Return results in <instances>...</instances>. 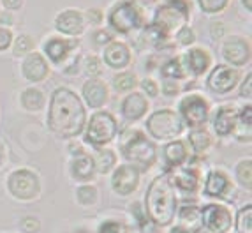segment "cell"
Returning a JSON list of instances; mask_svg holds the SVG:
<instances>
[{
  "instance_id": "54",
  "label": "cell",
  "mask_w": 252,
  "mask_h": 233,
  "mask_svg": "<svg viewBox=\"0 0 252 233\" xmlns=\"http://www.w3.org/2000/svg\"><path fill=\"white\" fill-rule=\"evenodd\" d=\"M0 163H2V150H0Z\"/></svg>"
},
{
  "instance_id": "17",
  "label": "cell",
  "mask_w": 252,
  "mask_h": 233,
  "mask_svg": "<svg viewBox=\"0 0 252 233\" xmlns=\"http://www.w3.org/2000/svg\"><path fill=\"white\" fill-rule=\"evenodd\" d=\"M21 74L27 81L30 83H41L48 78L50 74V64L44 59L42 53L39 51H32L29 55L23 57L21 62Z\"/></svg>"
},
{
  "instance_id": "43",
  "label": "cell",
  "mask_w": 252,
  "mask_h": 233,
  "mask_svg": "<svg viewBox=\"0 0 252 233\" xmlns=\"http://www.w3.org/2000/svg\"><path fill=\"white\" fill-rule=\"evenodd\" d=\"M141 89H143V96L145 98H157L159 96V85H157L156 80H152V78H145L141 81Z\"/></svg>"
},
{
  "instance_id": "10",
  "label": "cell",
  "mask_w": 252,
  "mask_h": 233,
  "mask_svg": "<svg viewBox=\"0 0 252 233\" xmlns=\"http://www.w3.org/2000/svg\"><path fill=\"white\" fill-rule=\"evenodd\" d=\"M220 55L224 62L231 67H244L251 60V41L242 35H229L222 42Z\"/></svg>"
},
{
  "instance_id": "7",
  "label": "cell",
  "mask_w": 252,
  "mask_h": 233,
  "mask_svg": "<svg viewBox=\"0 0 252 233\" xmlns=\"http://www.w3.org/2000/svg\"><path fill=\"white\" fill-rule=\"evenodd\" d=\"M184 122L180 120L177 111L168 110H157L147 119V131L154 140L159 141H171L177 140L184 131Z\"/></svg>"
},
{
  "instance_id": "48",
  "label": "cell",
  "mask_w": 252,
  "mask_h": 233,
  "mask_svg": "<svg viewBox=\"0 0 252 233\" xmlns=\"http://www.w3.org/2000/svg\"><path fill=\"white\" fill-rule=\"evenodd\" d=\"M210 34L215 41L220 39V37H224V35H226V25L220 23V21H214V23L210 25Z\"/></svg>"
},
{
  "instance_id": "56",
  "label": "cell",
  "mask_w": 252,
  "mask_h": 233,
  "mask_svg": "<svg viewBox=\"0 0 252 233\" xmlns=\"http://www.w3.org/2000/svg\"><path fill=\"white\" fill-rule=\"evenodd\" d=\"M0 13H2V7H0Z\"/></svg>"
},
{
  "instance_id": "33",
  "label": "cell",
  "mask_w": 252,
  "mask_h": 233,
  "mask_svg": "<svg viewBox=\"0 0 252 233\" xmlns=\"http://www.w3.org/2000/svg\"><path fill=\"white\" fill-rule=\"evenodd\" d=\"M34 39L30 37L29 34H20L13 39V55L14 57H25L29 53L34 51Z\"/></svg>"
},
{
  "instance_id": "55",
  "label": "cell",
  "mask_w": 252,
  "mask_h": 233,
  "mask_svg": "<svg viewBox=\"0 0 252 233\" xmlns=\"http://www.w3.org/2000/svg\"><path fill=\"white\" fill-rule=\"evenodd\" d=\"M78 233H87V232H78Z\"/></svg>"
},
{
  "instance_id": "2",
  "label": "cell",
  "mask_w": 252,
  "mask_h": 233,
  "mask_svg": "<svg viewBox=\"0 0 252 233\" xmlns=\"http://www.w3.org/2000/svg\"><path fill=\"white\" fill-rule=\"evenodd\" d=\"M177 187L171 175H159L150 182L145 196L147 212L156 225L168 226L177 212Z\"/></svg>"
},
{
  "instance_id": "4",
  "label": "cell",
  "mask_w": 252,
  "mask_h": 233,
  "mask_svg": "<svg viewBox=\"0 0 252 233\" xmlns=\"http://www.w3.org/2000/svg\"><path fill=\"white\" fill-rule=\"evenodd\" d=\"M104 18L111 34L129 35L145 27L141 5H138L132 0H115L113 4L109 5Z\"/></svg>"
},
{
  "instance_id": "12",
  "label": "cell",
  "mask_w": 252,
  "mask_h": 233,
  "mask_svg": "<svg viewBox=\"0 0 252 233\" xmlns=\"http://www.w3.org/2000/svg\"><path fill=\"white\" fill-rule=\"evenodd\" d=\"M55 30L62 34L63 37H78L85 32V27H87V21L83 18V11L74 7L63 9L60 11L53 21Z\"/></svg>"
},
{
  "instance_id": "42",
  "label": "cell",
  "mask_w": 252,
  "mask_h": 233,
  "mask_svg": "<svg viewBox=\"0 0 252 233\" xmlns=\"http://www.w3.org/2000/svg\"><path fill=\"white\" fill-rule=\"evenodd\" d=\"M13 39H14L13 30L9 29V27L0 25V51L9 50V48H11V44H13Z\"/></svg>"
},
{
  "instance_id": "26",
  "label": "cell",
  "mask_w": 252,
  "mask_h": 233,
  "mask_svg": "<svg viewBox=\"0 0 252 233\" xmlns=\"http://www.w3.org/2000/svg\"><path fill=\"white\" fill-rule=\"evenodd\" d=\"M20 102L27 111H41L42 108H44L46 98H44L42 90L37 89V87H27V89L21 92Z\"/></svg>"
},
{
  "instance_id": "24",
  "label": "cell",
  "mask_w": 252,
  "mask_h": 233,
  "mask_svg": "<svg viewBox=\"0 0 252 233\" xmlns=\"http://www.w3.org/2000/svg\"><path fill=\"white\" fill-rule=\"evenodd\" d=\"M162 157L169 166H182L185 161H187V157H189L187 145H185L182 140L168 141L162 150Z\"/></svg>"
},
{
  "instance_id": "13",
  "label": "cell",
  "mask_w": 252,
  "mask_h": 233,
  "mask_svg": "<svg viewBox=\"0 0 252 233\" xmlns=\"http://www.w3.org/2000/svg\"><path fill=\"white\" fill-rule=\"evenodd\" d=\"M240 81V72L238 69L227 66V64H220L215 66L210 71L208 78H206V85L208 89L215 94H229Z\"/></svg>"
},
{
  "instance_id": "21",
  "label": "cell",
  "mask_w": 252,
  "mask_h": 233,
  "mask_svg": "<svg viewBox=\"0 0 252 233\" xmlns=\"http://www.w3.org/2000/svg\"><path fill=\"white\" fill-rule=\"evenodd\" d=\"M148 108H150V102L145 98L141 92H129L124 98L122 104H120V113L126 120L129 122H136V120H141L147 115Z\"/></svg>"
},
{
  "instance_id": "27",
  "label": "cell",
  "mask_w": 252,
  "mask_h": 233,
  "mask_svg": "<svg viewBox=\"0 0 252 233\" xmlns=\"http://www.w3.org/2000/svg\"><path fill=\"white\" fill-rule=\"evenodd\" d=\"M159 72L166 81H180L187 78L180 57H171V59H168L164 64H160Z\"/></svg>"
},
{
  "instance_id": "45",
  "label": "cell",
  "mask_w": 252,
  "mask_h": 233,
  "mask_svg": "<svg viewBox=\"0 0 252 233\" xmlns=\"http://www.w3.org/2000/svg\"><path fill=\"white\" fill-rule=\"evenodd\" d=\"M164 96H168V98H173V96H178L180 92V87H178L177 81H162V87H160Z\"/></svg>"
},
{
  "instance_id": "51",
  "label": "cell",
  "mask_w": 252,
  "mask_h": 233,
  "mask_svg": "<svg viewBox=\"0 0 252 233\" xmlns=\"http://www.w3.org/2000/svg\"><path fill=\"white\" fill-rule=\"evenodd\" d=\"M242 2V7L247 11L249 14H251V11H252V0H240Z\"/></svg>"
},
{
  "instance_id": "9",
  "label": "cell",
  "mask_w": 252,
  "mask_h": 233,
  "mask_svg": "<svg viewBox=\"0 0 252 233\" xmlns=\"http://www.w3.org/2000/svg\"><path fill=\"white\" fill-rule=\"evenodd\" d=\"M7 189L18 200H34L41 191V182L35 171L29 168H18L9 175Z\"/></svg>"
},
{
  "instance_id": "34",
  "label": "cell",
  "mask_w": 252,
  "mask_h": 233,
  "mask_svg": "<svg viewBox=\"0 0 252 233\" xmlns=\"http://www.w3.org/2000/svg\"><path fill=\"white\" fill-rule=\"evenodd\" d=\"M143 29H145V39H147L150 44H154V46H162L164 42L169 41V35L166 34L164 30H160L159 27L154 25V23H148Z\"/></svg>"
},
{
  "instance_id": "29",
  "label": "cell",
  "mask_w": 252,
  "mask_h": 233,
  "mask_svg": "<svg viewBox=\"0 0 252 233\" xmlns=\"http://www.w3.org/2000/svg\"><path fill=\"white\" fill-rule=\"evenodd\" d=\"M212 134L206 131L205 127H196L189 133V145L192 147V150L196 154L206 152L212 147Z\"/></svg>"
},
{
  "instance_id": "22",
  "label": "cell",
  "mask_w": 252,
  "mask_h": 233,
  "mask_svg": "<svg viewBox=\"0 0 252 233\" xmlns=\"http://www.w3.org/2000/svg\"><path fill=\"white\" fill-rule=\"evenodd\" d=\"M97 169L95 163H94V157L90 154L83 152L78 154V156L72 157L71 161V177L78 182H89L95 177Z\"/></svg>"
},
{
  "instance_id": "8",
  "label": "cell",
  "mask_w": 252,
  "mask_h": 233,
  "mask_svg": "<svg viewBox=\"0 0 252 233\" xmlns=\"http://www.w3.org/2000/svg\"><path fill=\"white\" fill-rule=\"evenodd\" d=\"M178 117L184 122V126L196 129L203 127L210 117V102L206 101L199 94H187L180 102H178Z\"/></svg>"
},
{
  "instance_id": "35",
  "label": "cell",
  "mask_w": 252,
  "mask_h": 233,
  "mask_svg": "<svg viewBox=\"0 0 252 233\" xmlns=\"http://www.w3.org/2000/svg\"><path fill=\"white\" fill-rule=\"evenodd\" d=\"M235 173H236V178H238V182L242 184L244 187H247V189H251V186H252V165H251V159H242V161L236 165Z\"/></svg>"
},
{
  "instance_id": "32",
  "label": "cell",
  "mask_w": 252,
  "mask_h": 233,
  "mask_svg": "<svg viewBox=\"0 0 252 233\" xmlns=\"http://www.w3.org/2000/svg\"><path fill=\"white\" fill-rule=\"evenodd\" d=\"M231 0H196V5L203 14L208 16H215V14L224 13L227 9Z\"/></svg>"
},
{
  "instance_id": "39",
  "label": "cell",
  "mask_w": 252,
  "mask_h": 233,
  "mask_svg": "<svg viewBox=\"0 0 252 233\" xmlns=\"http://www.w3.org/2000/svg\"><path fill=\"white\" fill-rule=\"evenodd\" d=\"M76 196L81 205H94L97 201V189L94 186H81L76 191Z\"/></svg>"
},
{
  "instance_id": "1",
  "label": "cell",
  "mask_w": 252,
  "mask_h": 233,
  "mask_svg": "<svg viewBox=\"0 0 252 233\" xmlns=\"http://www.w3.org/2000/svg\"><path fill=\"white\" fill-rule=\"evenodd\" d=\"M48 127L63 140L78 138L87 126V108L78 94L69 87H57L48 106Z\"/></svg>"
},
{
  "instance_id": "23",
  "label": "cell",
  "mask_w": 252,
  "mask_h": 233,
  "mask_svg": "<svg viewBox=\"0 0 252 233\" xmlns=\"http://www.w3.org/2000/svg\"><path fill=\"white\" fill-rule=\"evenodd\" d=\"M231 189V182L224 171L220 169H214L208 173L205 182V195L208 196H222L226 195L227 191Z\"/></svg>"
},
{
  "instance_id": "49",
  "label": "cell",
  "mask_w": 252,
  "mask_h": 233,
  "mask_svg": "<svg viewBox=\"0 0 252 233\" xmlns=\"http://www.w3.org/2000/svg\"><path fill=\"white\" fill-rule=\"evenodd\" d=\"M25 5V0H0V7L5 11H20Z\"/></svg>"
},
{
  "instance_id": "50",
  "label": "cell",
  "mask_w": 252,
  "mask_h": 233,
  "mask_svg": "<svg viewBox=\"0 0 252 233\" xmlns=\"http://www.w3.org/2000/svg\"><path fill=\"white\" fill-rule=\"evenodd\" d=\"M240 96H242L244 99H251V96H252V76H251V72L245 76V81L242 83V87H240Z\"/></svg>"
},
{
  "instance_id": "3",
  "label": "cell",
  "mask_w": 252,
  "mask_h": 233,
  "mask_svg": "<svg viewBox=\"0 0 252 233\" xmlns=\"http://www.w3.org/2000/svg\"><path fill=\"white\" fill-rule=\"evenodd\" d=\"M120 152L129 165L138 169H150L157 161V147L139 129L127 131L120 140Z\"/></svg>"
},
{
  "instance_id": "36",
  "label": "cell",
  "mask_w": 252,
  "mask_h": 233,
  "mask_svg": "<svg viewBox=\"0 0 252 233\" xmlns=\"http://www.w3.org/2000/svg\"><path fill=\"white\" fill-rule=\"evenodd\" d=\"M175 41L184 48H190L196 42V32H194L192 27L187 23V25L180 27V29L175 32Z\"/></svg>"
},
{
  "instance_id": "44",
  "label": "cell",
  "mask_w": 252,
  "mask_h": 233,
  "mask_svg": "<svg viewBox=\"0 0 252 233\" xmlns=\"http://www.w3.org/2000/svg\"><path fill=\"white\" fill-rule=\"evenodd\" d=\"M180 219L185 221V223H192V221L199 219V208H196V207H185L184 210L180 212Z\"/></svg>"
},
{
  "instance_id": "37",
  "label": "cell",
  "mask_w": 252,
  "mask_h": 233,
  "mask_svg": "<svg viewBox=\"0 0 252 233\" xmlns=\"http://www.w3.org/2000/svg\"><path fill=\"white\" fill-rule=\"evenodd\" d=\"M236 228H238L240 233H252V208L249 205L238 212Z\"/></svg>"
},
{
  "instance_id": "40",
  "label": "cell",
  "mask_w": 252,
  "mask_h": 233,
  "mask_svg": "<svg viewBox=\"0 0 252 233\" xmlns=\"http://www.w3.org/2000/svg\"><path fill=\"white\" fill-rule=\"evenodd\" d=\"M83 18L92 27H101L102 21H104V13H102L101 7H89L83 11Z\"/></svg>"
},
{
  "instance_id": "41",
  "label": "cell",
  "mask_w": 252,
  "mask_h": 233,
  "mask_svg": "<svg viewBox=\"0 0 252 233\" xmlns=\"http://www.w3.org/2000/svg\"><path fill=\"white\" fill-rule=\"evenodd\" d=\"M92 41L95 46L99 48H104L106 44H109V42L113 41V34L109 32V30H104V29H97L95 32L92 34Z\"/></svg>"
},
{
  "instance_id": "20",
  "label": "cell",
  "mask_w": 252,
  "mask_h": 233,
  "mask_svg": "<svg viewBox=\"0 0 252 233\" xmlns=\"http://www.w3.org/2000/svg\"><path fill=\"white\" fill-rule=\"evenodd\" d=\"M238 108L235 104H222L219 106V110L215 111L214 120H212V127L217 136L226 138V136L235 133L236 122H238Z\"/></svg>"
},
{
  "instance_id": "15",
  "label": "cell",
  "mask_w": 252,
  "mask_h": 233,
  "mask_svg": "<svg viewBox=\"0 0 252 233\" xmlns=\"http://www.w3.org/2000/svg\"><path fill=\"white\" fill-rule=\"evenodd\" d=\"M139 186V169L136 166L124 163L118 168H115L113 177H111V187L115 193L120 196L132 195Z\"/></svg>"
},
{
  "instance_id": "19",
  "label": "cell",
  "mask_w": 252,
  "mask_h": 233,
  "mask_svg": "<svg viewBox=\"0 0 252 233\" xmlns=\"http://www.w3.org/2000/svg\"><path fill=\"white\" fill-rule=\"evenodd\" d=\"M102 64H106L108 67L117 69V71H124L129 67L130 64V50L126 42L122 41H111L102 48Z\"/></svg>"
},
{
  "instance_id": "11",
  "label": "cell",
  "mask_w": 252,
  "mask_h": 233,
  "mask_svg": "<svg viewBox=\"0 0 252 233\" xmlns=\"http://www.w3.org/2000/svg\"><path fill=\"white\" fill-rule=\"evenodd\" d=\"M199 216H201L203 225L208 233H227L231 230V212L224 205L208 203L205 208L199 210Z\"/></svg>"
},
{
  "instance_id": "52",
  "label": "cell",
  "mask_w": 252,
  "mask_h": 233,
  "mask_svg": "<svg viewBox=\"0 0 252 233\" xmlns=\"http://www.w3.org/2000/svg\"><path fill=\"white\" fill-rule=\"evenodd\" d=\"M132 2H136V4H145V2H152V0H132Z\"/></svg>"
},
{
  "instance_id": "25",
  "label": "cell",
  "mask_w": 252,
  "mask_h": 233,
  "mask_svg": "<svg viewBox=\"0 0 252 233\" xmlns=\"http://www.w3.org/2000/svg\"><path fill=\"white\" fill-rule=\"evenodd\" d=\"M173 178V184L175 187L184 193H194V191L198 189L199 186V177H198V171L192 168H184L180 169L178 173L171 175Z\"/></svg>"
},
{
  "instance_id": "6",
  "label": "cell",
  "mask_w": 252,
  "mask_h": 233,
  "mask_svg": "<svg viewBox=\"0 0 252 233\" xmlns=\"http://www.w3.org/2000/svg\"><path fill=\"white\" fill-rule=\"evenodd\" d=\"M118 122L109 111H95L85 126V141L94 148H102L115 140Z\"/></svg>"
},
{
  "instance_id": "38",
  "label": "cell",
  "mask_w": 252,
  "mask_h": 233,
  "mask_svg": "<svg viewBox=\"0 0 252 233\" xmlns=\"http://www.w3.org/2000/svg\"><path fill=\"white\" fill-rule=\"evenodd\" d=\"M85 72L90 78H101L102 74V60L97 55H89L85 59Z\"/></svg>"
},
{
  "instance_id": "16",
  "label": "cell",
  "mask_w": 252,
  "mask_h": 233,
  "mask_svg": "<svg viewBox=\"0 0 252 233\" xmlns=\"http://www.w3.org/2000/svg\"><path fill=\"white\" fill-rule=\"evenodd\" d=\"M180 60L185 69V74H187V76H194V78L203 76L212 66V55L205 48H199V46H190L189 50L180 57Z\"/></svg>"
},
{
  "instance_id": "30",
  "label": "cell",
  "mask_w": 252,
  "mask_h": 233,
  "mask_svg": "<svg viewBox=\"0 0 252 233\" xmlns=\"http://www.w3.org/2000/svg\"><path fill=\"white\" fill-rule=\"evenodd\" d=\"M92 157L94 163H95V169L102 175L109 173L115 168V165H117V154L111 148H97L95 156Z\"/></svg>"
},
{
  "instance_id": "46",
  "label": "cell",
  "mask_w": 252,
  "mask_h": 233,
  "mask_svg": "<svg viewBox=\"0 0 252 233\" xmlns=\"http://www.w3.org/2000/svg\"><path fill=\"white\" fill-rule=\"evenodd\" d=\"M99 233H126V228L120 223H115V221H108L101 226Z\"/></svg>"
},
{
  "instance_id": "53",
  "label": "cell",
  "mask_w": 252,
  "mask_h": 233,
  "mask_svg": "<svg viewBox=\"0 0 252 233\" xmlns=\"http://www.w3.org/2000/svg\"><path fill=\"white\" fill-rule=\"evenodd\" d=\"M192 233H208V232H206V230L205 228H199V230H194V232Z\"/></svg>"
},
{
  "instance_id": "28",
  "label": "cell",
  "mask_w": 252,
  "mask_h": 233,
  "mask_svg": "<svg viewBox=\"0 0 252 233\" xmlns=\"http://www.w3.org/2000/svg\"><path fill=\"white\" fill-rule=\"evenodd\" d=\"M251 126H252V106L247 104L238 111V122L235 127V134L240 141H251Z\"/></svg>"
},
{
  "instance_id": "47",
  "label": "cell",
  "mask_w": 252,
  "mask_h": 233,
  "mask_svg": "<svg viewBox=\"0 0 252 233\" xmlns=\"http://www.w3.org/2000/svg\"><path fill=\"white\" fill-rule=\"evenodd\" d=\"M21 230L25 233H37L39 221L34 219V217H25V219L21 221Z\"/></svg>"
},
{
  "instance_id": "14",
  "label": "cell",
  "mask_w": 252,
  "mask_h": 233,
  "mask_svg": "<svg viewBox=\"0 0 252 233\" xmlns=\"http://www.w3.org/2000/svg\"><path fill=\"white\" fill-rule=\"evenodd\" d=\"M76 46L74 37H63V35H51L44 41L42 50H44V59L57 66H63L71 59L72 51Z\"/></svg>"
},
{
  "instance_id": "18",
  "label": "cell",
  "mask_w": 252,
  "mask_h": 233,
  "mask_svg": "<svg viewBox=\"0 0 252 233\" xmlns=\"http://www.w3.org/2000/svg\"><path fill=\"white\" fill-rule=\"evenodd\" d=\"M81 98H83L81 101L85 106H90L92 110H99L108 102V85L101 78H90L81 87Z\"/></svg>"
},
{
  "instance_id": "5",
  "label": "cell",
  "mask_w": 252,
  "mask_h": 233,
  "mask_svg": "<svg viewBox=\"0 0 252 233\" xmlns=\"http://www.w3.org/2000/svg\"><path fill=\"white\" fill-rule=\"evenodd\" d=\"M190 13H192L190 0H162L152 14L150 23L171 35L180 27L187 25V21L190 20Z\"/></svg>"
},
{
  "instance_id": "31",
  "label": "cell",
  "mask_w": 252,
  "mask_h": 233,
  "mask_svg": "<svg viewBox=\"0 0 252 233\" xmlns=\"http://www.w3.org/2000/svg\"><path fill=\"white\" fill-rule=\"evenodd\" d=\"M111 85L117 92H130L134 90V87L138 85V80H136V74L130 71H122L115 74L113 80H111Z\"/></svg>"
}]
</instances>
